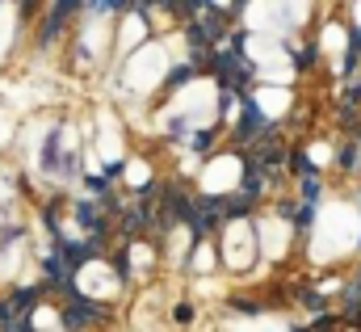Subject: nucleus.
<instances>
[{"instance_id":"nucleus-4","label":"nucleus","mask_w":361,"mask_h":332,"mask_svg":"<svg viewBox=\"0 0 361 332\" xmlns=\"http://www.w3.org/2000/svg\"><path fill=\"white\" fill-rule=\"evenodd\" d=\"M240 156H214L210 165L202 168V194H231L240 185Z\"/></svg>"},{"instance_id":"nucleus-17","label":"nucleus","mask_w":361,"mask_h":332,"mask_svg":"<svg viewBox=\"0 0 361 332\" xmlns=\"http://www.w3.org/2000/svg\"><path fill=\"white\" fill-rule=\"evenodd\" d=\"M34 328H38V332H51V328H59V312H51V307H42V312L34 316Z\"/></svg>"},{"instance_id":"nucleus-9","label":"nucleus","mask_w":361,"mask_h":332,"mask_svg":"<svg viewBox=\"0 0 361 332\" xmlns=\"http://www.w3.org/2000/svg\"><path fill=\"white\" fill-rule=\"evenodd\" d=\"M147 42V25H143V17H122V30H118V47L122 51H139Z\"/></svg>"},{"instance_id":"nucleus-8","label":"nucleus","mask_w":361,"mask_h":332,"mask_svg":"<svg viewBox=\"0 0 361 332\" xmlns=\"http://www.w3.org/2000/svg\"><path fill=\"white\" fill-rule=\"evenodd\" d=\"M257 105H261V114L281 118V114L290 109V88H281V84H261V93H257Z\"/></svg>"},{"instance_id":"nucleus-15","label":"nucleus","mask_w":361,"mask_h":332,"mask_svg":"<svg viewBox=\"0 0 361 332\" xmlns=\"http://www.w3.org/2000/svg\"><path fill=\"white\" fill-rule=\"evenodd\" d=\"M105 38H109V21L101 17V21H92V25H89L85 42H89V51H101V47H105Z\"/></svg>"},{"instance_id":"nucleus-18","label":"nucleus","mask_w":361,"mask_h":332,"mask_svg":"<svg viewBox=\"0 0 361 332\" xmlns=\"http://www.w3.org/2000/svg\"><path fill=\"white\" fill-rule=\"evenodd\" d=\"M130 261H135V269H147V265H152V249H147V244H135V249H130Z\"/></svg>"},{"instance_id":"nucleus-20","label":"nucleus","mask_w":361,"mask_h":332,"mask_svg":"<svg viewBox=\"0 0 361 332\" xmlns=\"http://www.w3.org/2000/svg\"><path fill=\"white\" fill-rule=\"evenodd\" d=\"M8 135H13V118H8V114H4V109H0V143H4V139H8Z\"/></svg>"},{"instance_id":"nucleus-7","label":"nucleus","mask_w":361,"mask_h":332,"mask_svg":"<svg viewBox=\"0 0 361 332\" xmlns=\"http://www.w3.org/2000/svg\"><path fill=\"white\" fill-rule=\"evenodd\" d=\"M257 244H261V252L265 256H281V252L290 249V223H281V219H265L261 223V236H257Z\"/></svg>"},{"instance_id":"nucleus-22","label":"nucleus","mask_w":361,"mask_h":332,"mask_svg":"<svg viewBox=\"0 0 361 332\" xmlns=\"http://www.w3.org/2000/svg\"><path fill=\"white\" fill-rule=\"evenodd\" d=\"M214 4H227V0H214Z\"/></svg>"},{"instance_id":"nucleus-11","label":"nucleus","mask_w":361,"mask_h":332,"mask_svg":"<svg viewBox=\"0 0 361 332\" xmlns=\"http://www.w3.org/2000/svg\"><path fill=\"white\" fill-rule=\"evenodd\" d=\"M345 47H349V38H345V30H341V25H328V30H324V55H332V59H341V55H345Z\"/></svg>"},{"instance_id":"nucleus-12","label":"nucleus","mask_w":361,"mask_h":332,"mask_svg":"<svg viewBox=\"0 0 361 332\" xmlns=\"http://www.w3.org/2000/svg\"><path fill=\"white\" fill-rule=\"evenodd\" d=\"M13 25H17L13 4H0V59H4V51H8V42H13Z\"/></svg>"},{"instance_id":"nucleus-14","label":"nucleus","mask_w":361,"mask_h":332,"mask_svg":"<svg viewBox=\"0 0 361 332\" xmlns=\"http://www.w3.org/2000/svg\"><path fill=\"white\" fill-rule=\"evenodd\" d=\"M189 265H193L197 273H210V269H214V249H210V244H197L193 256H189Z\"/></svg>"},{"instance_id":"nucleus-5","label":"nucleus","mask_w":361,"mask_h":332,"mask_svg":"<svg viewBox=\"0 0 361 332\" xmlns=\"http://www.w3.org/2000/svg\"><path fill=\"white\" fill-rule=\"evenodd\" d=\"M223 252H227V265H231V269H248V265H252V223H248V219L227 223V232H223Z\"/></svg>"},{"instance_id":"nucleus-10","label":"nucleus","mask_w":361,"mask_h":332,"mask_svg":"<svg viewBox=\"0 0 361 332\" xmlns=\"http://www.w3.org/2000/svg\"><path fill=\"white\" fill-rule=\"evenodd\" d=\"M122 156V135H118V122L109 114H101V160H118Z\"/></svg>"},{"instance_id":"nucleus-16","label":"nucleus","mask_w":361,"mask_h":332,"mask_svg":"<svg viewBox=\"0 0 361 332\" xmlns=\"http://www.w3.org/2000/svg\"><path fill=\"white\" fill-rule=\"evenodd\" d=\"M126 181H130V185H147V181H152V168L143 165V160H130V165H126Z\"/></svg>"},{"instance_id":"nucleus-1","label":"nucleus","mask_w":361,"mask_h":332,"mask_svg":"<svg viewBox=\"0 0 361 332\" xmlns=\"http://www.w3.org/2000/svg\"><path fill=\"white\" fill-rule=\"evenodd\" d=\"M357 232H361V219L353 206L345 202H332L319 223H315V261H328V256H341L357 244Z\"/></svg>"},{"instance_id":"nucleus-2","label":"nucleus","mask_w":361,"mask_h":332,"mask_svg":"<svg viewBox=\"0 0 361 332\" xmlns=\"http://www.w3.org/2000/svg\"><path fill=\"white\" fill-rule=\"evenodd\" d=\"M302 17H307V0H257V4L248 8L252 30L265 34V38H277V34L294 30Z\"/></svg>"},{"instance_id":"nucleus-21","label":"nucleus","mask_w":361,"mask_h":332,"mask_svg":"<svg viewBox=\"0 0 361 332\" xmlns=\"http://www.w3.org/2000/svg\"><path fill=\"white\" fill-rule=\"evenodd\" d=\"M357 21H361V0H357Z\"/></svg>"},{"instance_id":"nucleus-19","label":"nucleus","mask_w":361,"mask_h":332,"mask_svg":"<svg viewBox=\"0 0 361 332\" xmlns=\"http://www.w3.org/2000/svg\"><path fill=\"white\" fill-rule=\"evenodd\" d=\"M328 160H332V148H328V143H315V148H311V165H328Z\"/></svg>"},{"instance_id":"nucleus-6","label":"nucleus","mask_w":361,"mask_h":332,"mask_svg":"<svg viewBox=\"0 0 361 332\" xmlns=\"http://www.w3.org/2000/svg\"><path fill=\"white\" fill-rule=\"evenodd\" d=\"M76 286H80L89 299H114V295H118V278H114V269L101 265V261H89V265L76 273Z\"/></svg>"},{"instance_id":"nucleus-3","label":"nucleus","mask_w":361,"mask_h":332,"mask_svg":"<svg viewBox=\"0 0 361 332\" xmlns=\"http://www.w3.org/2000/svg\"><path fill=\"white\" fill-rule=\"evenodd\" d=\"M164 72H169V51L160 42H143L130 55V64H126V84L135 93H152L156 84L164 81Z\"/></svg>"},{"instance_id":"nucleus-13","label":"nucleus","mask_w":361,"mask_h":332,"mask_svg":"<svg viewBox=\"0 0 361 332\" xmlns=\"http://www.w3.org/2000/svg\"><path fill=\"white\" fill-rule=\"evenodd\" d=\"M227 332H286L277 320H240V324H231Z\"/></svg>"}]
</instances>
